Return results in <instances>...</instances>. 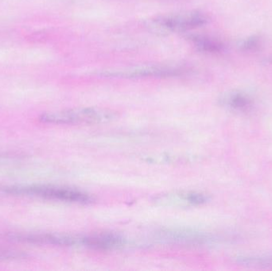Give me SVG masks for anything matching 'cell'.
Listing matches in <instances>:
<instances>
[{
    "label": "cell",
    "mask_w": 272,
    "mask_h": 271,
    "mask_svg": "<svg viewBox=\"0 0 272 271\" xmlns=\"http://www.w3.org/2000/svg\"><path fill=\"white\" fill-rule=\"evenodd\" d=\"M221 102L236 111H246L249 109L252 104L251 98L244 92H232L226 94L221 99Z\"/></svg>",
    "instance_id": "30bf717a"
},
{
    "label": "cell",
    "mask_w": 272,
    "mask_h": 271,
    "mask_svg": "<svg viewBox=\"0 0 272 271\" xmlns=\"http://www.w3.org/2000/svg\"><path fill=\"white\" fill-rule=\"evenodd\" d=\"M187 38L195 46V49L201 53L220 54L225 50V46L222 42L209 36L190 34L188 35Z\"/></svg>",
    "instance_id": "9c48e42d"
},
{
    "label": "cell",
    "mask_w": 272,
    "mask_h": 271,
    "mask_svg": "<svg viewBox=\"0 0 272 271\" xmlns=\"http://www.w3.org/2000/svg\"><path fill=\"white\" fill-rule=\"evenodd\" d=\"M154 201L163 206L192 207L205 204L208 197L200 192L177 191L158 195Z\"/></svg>",
    "instance_id": "8992f818"
},
{
    "label": "cell",
    "mask_w": 272,
    "mask_h": 271,
    "mask_svg": "<svg viewBox=\"0 0 272 271\" xmlns=\"http://www.w3.org/2000/svg\"><path fill=\"white\" fill-rule=\"evenodd\" d=\"M7 239L20 243L59 246H82L83 236L64 233H14Z\"/></svg>",
    "instance_id": "5b68a950"
},
{
    "label": "cell",
    "mask_w": 272,
    "mask_h": 271,
    "mask_svg": "<svg viewBox=\"0 0 272 271\" xmlns=\"http://www.w3.org/2000/svg\"><path fill=\"white\" fill-rule=\"evenodd\" d=\"M209 17L200 11L161 16L153 20L158 28L165 31H186L203 27L209 23Z\"/></svg>",
    "instance_id": "277c9868"
},
{
    "label": "cell",
    "mask_w": 272,
    "mask_h": 271,
    "mask_svg": "<svg viewBox=\"0 0 272 271\" xmlns=\"http://www.w3.org/2000/svg\"><path fill=\"white\" fill-rule=\"evenodd\" d=\"M186 69L179 66L170 65H149L124 69H111L98 72V75L105 78L121 79H139V78H170L182 76L186 73Z\"/></svg>",
    "instance_id": "3957f363"
},
{
    "label": "cell",
    "mask_w": 272,
    "mask_h": 271,
    "mask_svg": "<svg viewBox=\"0 0 272 271\" xmlns=\"http://www.w3.org/2000/svg\"><path fill=\"white\" fill-rule=\"evenodd\" d=\"M261 45V37L259 35H251L243 39L239 43V49L244 53H253L257 51Z\"/></svg>",
    "instance_id": "8fae6325"
},
{
    "label": "cell",
    "mask_w": 272,
    "mask_h": 271,
    "mask_svg": "<svg viewBox=\"0 0 272 271\" xmlns=\"http://www.w3.org/2000/svg\"><path fill=\"white\" fill-rule=\"evenodd\" d=\"M117 113L111 110L98 108H79L53 111L42 114L39 120L50 124H100L113 121Z\"/></svg>",
    "instance_id": "7a4b0ae2"
},
{
    "label": "cell",
    "mask_w": 272,
    "mask_h": 271,
    "mask_svg": "<svg viewBox=\"0 0 272 271\" xmlns=\"http://www.w3.org/2000/svg\"><path fill=\"white\" fill-rule=\"evenodd\" d=\"M0 195L38 197L42 199L74 204H92L90 194L76 188L52 185H0Z\"/></svg>",
    "instance_id": "6da1fadb"
},
{
    "label": "cell",
    "mask_w": 272,
    "mask_h": 271,
    "mask_svg": "<svg viewBox=\"0 0 272 271\" xmlns=\"http://www.w3.org/2000/svg\"><path fill=\"white\" fill-rule=\"evenodd\" d=\"M126 240L115 233H98L84 236L83 246L95 250H115L124 247Z\"/></svg>",
    "instance_id": "52a82bcc"
},
{
    "label": "cell",
    "mask_w": 272,
    "mask_h": 271,
    "mask_svg": "<svg viewBox=\"0 0 272 271\" xmlns=\"http://www.w3.org/2000/svg\"><path fill=\"white\" fill-rule=\"evenodd\" d=\"M160 239L166 242L176 244H202L207 241L208 238L202 233H195L190 230H168L159 233Z\"/></svg>",
    "instance_id": "ba28073f"
}]
</instances>
